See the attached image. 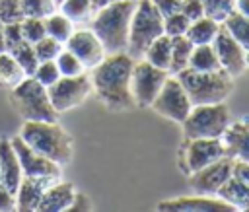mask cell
<instances>
[{
    "label": "cell",
    "instance_id": "obj_20",
    "mask_svg": "<svg viewBox=\"0 0 249 212\" xmlns=\"http://www.w3.org/2000/svg\"><path fill=\"white\" fill-rule=\"evenodd\" d=\"M74 185L72 183H64V181H56L51 187H47V191L43 193V198L39 202V212H62L68 210L72 198H74Z\"/></svg>",
    "mask_w": 249,
    "mask_h": 212
},
{
    "label": "cell",
    "instance_id": "obj_16",
    "mask_svg": "<svg viewBox=\"0 0 249 212\" xmlns=\"http://www.w3.org/2000/svg\"><path fill=\"white\" fill-rule=\"evenodd\" d=\"M64 45L70 53H74L80 58V62L86 68L97 66L107 54L99 37L91 29H74V33L68 37V41Z\"/></svg>",
    "mask_w": 249,
    "mask_h": 212
},
{
    "label": "cell",
    "instance_id": "obj_5",
    "mask_svg": "<svg viewBox=\"0 0 249 212\" xmlns=\"http://www.w3.org/2000/svg\"><path fill=\"white\" fill-rule=\"evenodd\" d=\"M12 103L25 121H56L58 113L51 103L49 89L33 76H25L12 88Z\"/></svg>",
    "mask_w": 249,
    "mask_h": 212
},
{
    "label": "cell",
    "instance_id": "obj_44",
    "mask_svg": "<svg viewBox=\"0 0 249 212\" xmlns=\"http://www.w3.org/2000/svg\"><path fill=\"white\" fill-rule=\"evenodd\" d=\"M233 175H235L237 179H241L245 185H249V161L235 159V161H233Z\"/></svg>",
    "mask_w": 249,
    "mask_h": 212
},
{
    "label": "cell",
    "instance_id": "obj_37",
    "mask_svg": "<svg viewBox=\"0 0 249 212\" xmlns=\"http://www.w3.org/2000/svg\"><path fill=\"white\" fill-rule=\"evenodd\" d=\"M33 78H35L39 84H43L45 88L53 86V84L60 78V72H58L56 62H54V60H43V62H39L37 68H35V72H33Z\"/></svg>",
    "mask_w": 249,
    "mask_h": 212
},
{
    "label": "cell",
    "instance_id": "obj_35",
    "mask_svg": "<svg viewBox=\"0 0 249 212\" xmlns=\"http://www.w3.org/2000/svg\"><path fill=\"white\" fill-rule=\"evenodd\" d=\"M33 49H35V54H37V60L43 62V60H54L58 56V53L62 51V43L53 39L51 35H45L41 37L37 43H33Z\"/></svg>",
    "mask_w": 249,
    "mask_h": 212
},
{
    "label": "cell",
    "instance_id": "obj_40",
    "mask_svg": "<svg viewBox=\"0 0 249 212\" xmlns=\"http://www.w3.org/2000/svg\"><path fill=\"white\" fill-rule=\"evenodd\" d=\"M179 12H183L191 21L204 16V8H202L200 0H181V10Z\"/></svg>",
    "mask_w": 249,
    "mask_h": 212
},
{
    "label": "cell",
    "instance_id": "obj_14",
    "mask_svg": "<svg viewBox=\"0 0 249 212\" xmlns=\"http://www.w3.org/2000/svg\"><path fill=\"white\" fill-rule=\"evenodd\" d=\"M158 210L163 212H235L231 204L222 200L216 194H191V196H177L169 200H161Z\"/></svg>",
    "mask_w": 249,
    "mask_h": 212
},
{
    "label": "cell",
    "instance_id": "obj_6",
    "mask_svg": "<svg viewBox=\"0 0 249 212\" xmlns=\"http://www.w3.org/2000/svg\"><path fill=\"white\" fill-rule=\"evenodd\" d=\"M231 117L230 109L224 101L220 103H206V105H193L183 124V138H222L226 128L230 126Z\"/></svg>",
    "mask_w": 249,
    "mask_h": 212
},
{
    "label": "cell",
    "instance_id": "obj_3",
    "mask_svg": "<svg viewBox=\"0 0 249 212\" xmlns=\"http://www.w3.org/2000/svg\"><path fill=\"white\" fill-rule=\"evenodd\" d=\"M19 136L31 150L58 165H66L72 158V138L56 121H27Z\"/></svg>",
    "mask_w": 249,
    "mask_h": 212
},
{
    "label": "cell",
    "instance_id": "obj_13",
    "mask_svg": "<svg viewBox=\"0 0 249 212\" xmlns=\"http://www.w3.org/2000/svg\"><path fill=\"white\" fill-rule=\"evenodd\" d=\"M233 158L224 156L189 175L191 189L198 194H218L220 187L233 175Z\"/></svg>",
    "mask_w": 249,
    "mask_h": 212
},
{
    "label": "cell",
    "instance_id": "obj_19",
    "mask_svg": "<svg viewBox=\"0 0 249 212\" xmlns=\"http://www.w3.org/2000/svg\"><path fill=\"white\" fill-rule=\"evenodd\" d=\"M51 185H53L51 181L23 175L21 181H19V187L16 191V208L19 212H37L39 202L43 198V193Z\"/></svg>",
    "mask_w": 249,
    "mask_h": 212
},
{
    "label": "cell",
    "instance_id": "obj_17",
    "mask_svg": "<svg viewBox=\"0 0 249 212\" xmlns=\"http://www.w3.org/2000/svg\"><path fill=\"white\" fill-rule=\"evenodd\" d=\"M21 177H23V171H21L18 154L12 146V140L2 136L0 138V183L6 185L16 194Z\"/></svg>",
    "mask_w": 249,
    "mask_h": 212
},
{
    "label": "cell",
    "instance_id": "obj_21",
    "mask_svg": "<svg viewBox=\"0 0 249 212\" xmlns=\"http://www.w3.org/2000/svg\"><path fill=\"white\" fill-rule=\"evenodd\" d=\"M222 200H226L228 204H231L235 210H249V185H245L241 179H237L235 175H231L218 191V194Z\"/></svg>",
    "mask_w": 249,
    "mask_h": 212
},
{
    "label": "cell",
    "instance_id": "obj_47",
    "mask_svg": "<svg viewBox=\"0 0 249 212\" xmlns=\"http://www.w3.org/2000/svg\"><path fill=\"white\" fill-rule=\"evenodd\" d=\"M91 4H93V10H99V8H103L105 4H109L107 0H91Z\"/></svg>",
    "mask_w": 249,
    "mask_h": 212
},
{
    "label": "cell",
    "instance_id": "obj_33",
    "mask_svg": "<svg viewBox=\"0 0 249 212\" xmlns=\"http://www.w3.org/2000/svg\"><path fill=\"white\" fill-rule=\"evenodd\" d=\"M19 27H21V35L27 43H37L41 37L47 35V29H45V19L43 18H31V16H25L21 21H19Z\"/></svg>",
    "mask_w": 249,
    "mask_h": 212
},
{
    "label": "cell",
    "instance_id": "obj_38",
    "mask_svg": "<svg viewBox=\"0 0 249 212\" xmlns=\"http://www.w3.org/2000/svg\"><path fill=\"white\" fill-rule=\"evenodd\" d=\"M23 19L21 0H0V21L2 23H14Z\"/></svg>",
    "mask_w": 249,
    "mask_h": 212
},
{
    "label": "cell",
    "instance_id": "obj_27",
    "mask_svg": "<svg viewBox=\"0 0 249 212\" xmlns=\"http://www.w3.org/2000/svg\"><path fill=\"white\" fill-rule=\"evenodd\" d=\"M45 29H47V35H51L53 39H56L64 45L68 41V37L74 33V21L68 16H64L62 12L60 14L53 12L51 16L45 18Z\"/></svg>",
    "mask_w": 249,
    "mask_h": 212
},
{
    "label": "cell",
    "instance_id": "obj_9",
    "mask_svg": "<svg viewBox=\"0 0 249 212\" xmlns=\"http://www.w3.org/2000/svg\"><path fill=\"white\" fill-rule=\"evenodd\" d=\"M167 76H169L167 70L154 66L146 58L134 62L132 80H130V91H132L136 107H150L154 97L161 89L163 82L167 80Z\"/></svg>",
    "mask_w": 249,
    "mask_h": 212
},
{
    "label": "cell",
    "instance_id": "obj_7",
    "mask_svg": "<svg viewBox=\"0 0 249 212\" xmlns=\"http://www.w3.org/2000/svg\"><path fill=\"white\" fill-rule=\"evenodd\" d=\"M163 35V18L152 4V0H136L134 14L130 19V31H128V45L126 53L136 58L144 56L146 49L154 39Z\"/></svg>",
    "mask_w": 249,
    "mask_h": 212
},
{
    "label": "cell",
    "instance_id": "obj_11",
    "mask_svg": "<svg viewBox=\"0 0 249 212\" xmlns=\"http://www.w3.org/2000/svg\"><path fill=\"white\" fill-rule=\"evenodd\" d=\"M228 156L222 138H193L183 144V171L187 175Z\"/></svg>",
    "mask_w": 249,
    "mask_h": 212
},
{
    "label": "cell",
    "instance_id": "obj_23",
    "mask_svg": "<svg viewBox=\"0 0 249 212\" xmlns=\"http://www.w3.org/2000/svg\"><path fill=\"white\" fill-rule=\"evenodd\" d=\"M187 68L196 70V72H214V70H220L222 66H220V60H218V54H216L212 43L195 45Z\"/></svg>",
    "mask_w": 249,
    "mask_h": 212
},
{
    "label": "cell",
    "instance_id": "obj_28",
    "mask_svg": "<svg viewBox=\"0 0 249 212\" xmlns=\"http://www.w3.org/2000/svg\"><path fill=\"white\" fill-rule=\"evenodd\" d=\"M23 78H25V74L19 68V64L16 62V58L8 51H2L0 53V84L8 86V88H14Z\"/></svg>",
    "mask_w": 249,
    "mask_h": 212
},
{
    "label": "cell",
    "instance_id": "obj_18",
    "mask_svg": "<svg viewBox=\"0 0 249 212\" xmlns=\"http://www.w3.org/2000/svg\"><path fill=\"white\" fill-rule=\"evenodd\" d=\"M222 142L228 156H231L233 159L249 161V119L230 123V126L222 134Z\"/></svg>",
    "mask_w": 249,
    "mask_h": 212
},
{
    "label": "cell",
    "instance_id": "obj_49",
    "mask_svg": "<svg viewBox=\"0 0 249 212\" xmlns=\"http://www.w3.org/2000/svg\"><path fill=\"white\" fill-rule=\"evenodd\" d=\"M56 2H58V4H60V2H62V0H56Z\"/></svg>",
    "mask_w": 249,
    "mask_h": 212
},
{
    "label": "cell",
    "instance_id": "obj_10",
    "mask_svg": "<svg viewBox=\"0 0 249 212\" xmlns=\"http://www.w3.org/2000/svg\"><path fill=\"white\" fill-rule=\"evenodd\" d=\"M47 89H49L53 107L56 109V113H62V111L78 107L82 101H86L89 97V93L93 91V86H91V78L86 76V72H84L78 76H60Z\"/></svg>",
    "mask_w": 249,
    "mask_h": 212
},
{
    "label": "cell",
    "instance_id": "obj_34",
    "mask_svg": "<svg viewBox=\"0 0 249 212\" xmlns=\"http://www.w3.org/2000/svg\"><path fill=\"white\" fill-rule=\"evenodd\" d=\"M58 2L56 0H21V10H23V18L31 16V18H47L53 12H56Z\"/></svg>",
    "mask_w": 249,
    "mask_h": 212
},
{
    "label": "cell",
    "instance_id": "obj_24",
    "mask_svg": "<svg viewBox=\"0 0 249 212\" xmlns=\"http://www.w3.org/2000/svg\"><path fill=\"white\" fill-rule=\"evenodd\" d=\"M144 58L152 62L158 68H163L169 72V62H171V37L169 35H160L150 43V47L144 53Z\"/></svg>",
    "mask_w": 249,
    "mask_h": 212
},
{
    "label": "cell",
    "instance_id": "obj_31",
    "mask_svg": "<svg viewBox=\"0 0 249 212\" xmlns=\"http://www.w3.org/2000/svg\"><path fill=\"white\" fill-rule=\"evenodd\" d=\"M56 66H58V72L60 76H78V74H84L86 72V66L80 62V58L70 53L68 49H62L58 53V56L54 58Z\"/></svg>",
    "mask_w": 249,
    "mask_h": 212
},
{
    "label": "cell",
    "instance_id": "obj_41",
    "mask_svg": "<svg viewBox=\"0 0 249 212\" xmlns=\"http://www.w3.org/2000/svg\"><path fill=\"white\" fill-rule=\"evenodd\" d=\"M152 4L161 14V18H167L181 10V0H152Z\"/></svg>",
    "mask_w": 249,
    "mask_h": 212
},
{
    "label": "cell",
    "instance_id": "obj_4",
    "mask_svg": "<svg viewBox=\"0 0 249 212\" xmlns=\"http://www.w3.org/2000/svg\"><path fill=\"white\" fill-rule=\"evenodd\" d=\"M175 76L183 84L193 105L220 103L233 89L231 76L222 68L214 70V72H196V70L185 68V70L177 72Z\"/></svg>",
    "mask_w": 249,
    "mask_h": 212
},
{
    "label": "cell",
    "instance_id": "obj_29",
    "mask_svg": "<svg viewBox=\"0 0 249 212\" xmlns=\"http://www.w3.org/2000/svg\"><path fill=\"white\" fill-rule=\"evenodd\" d=\"M10 54L16 58V62L19 64V68L23 70L25 76H33L39 60H37V54H35V49H33L31 43H27V41L19 43L16 49L10 51Z\"/></svg>",
    "mask_w": 249,
    "mask_h": 212
},
{
    "label": "cell",
    "instance_id": "obj_12",
    "mask_svg": "<svg viewBox=\"0 0 249 212\" xmlns=\"http://www.w3.org/2000/svg\"><path fill=\"white\" fill-rule=\"evenodd\" d=\"M12 140V146L18 154V159H19V165H21V171L25 177H35V179H45V181H51V183H56L60 179V165L54 163L53 159L37 154L35 150H31L23 138L18 134Z\"/></svg>",
    "mask_w": 249,
    "mask_h": 212
},
{
    "label": "cell",
    "instance_id": "obj_15",
    "mask_svg": "<svg viewBox=\"0 0 249 212\" xmlns=\"http://www.w3.org/2000/svg\"><path fill=\"white\" fill-rule=\"evenodd\" d=\"M212 47L218 54L220 66L222 70H226L230 76H237L241 74L249 64H247V54L243 51V47L231 37V33L222 25L216 39L212 41Z\"/></svg>",
    "mask_w": 249,
    "mask_h": 212
},
{
    "label": "cell",
    "instance_id": "obj_30",
    "mask_svg": "<svg viewBox=\"0 0 249 212\" xmlns=\"http://www.w3.org/2000/svg\"><path fill=\"white\" fill-rule=\"evenodd\" d=\"M58 6H60V12L68 16L72 21H80L95 14L91 0H62Z\"/></svg>",
    "mask_w": 249,
    "mask_h": 212
},
{
    "label": "cell",
    "instance_id": "obj_8",
    "mask_svg": "<svg viewBox=\"0 0 249 212\" xmlns=\"http://www.w3.org/2000/svg\"><path fill=\"white\" fill-rule=\"evenodd\" d=\"M150 107L173 123H183L187 119V115L191 113L193 103H191L183 84L179 82V78L173 74V76H167V80L163 82L161 89L158 91V95L154 97Z\"/></svg>",
    "mask_w": 249,
    "mask_h": 212
},
{
    "label": "cell",
    "instance_id": "obj_42",
    "mask_svg": "<svg viewBox=\"0 0 249 212\" xmlns=\"http://www.w3.org/2000/svg\"><path fill=\"white\" fill-rule=\"evenodd\" d=\"M8 210H16V194L0 183V212H8Z\"/></svg>",
    "mask_w": 249,
    "mask_h": 212
},
{
    "label": "cell",
    "instance_id": "obj_48",
    "mask_svg": "<svg viewBox=\"0 0 249 212\" xmlns=\"http://www.w3.org/2000/svg\"><path fill=\"white\" fill-rule=\"evenodd\" d=\"M107 2H117V0H107Z\"/></svg>",
    "mask_w": 249,
    "mask_h": 212
},
{
    "label": "cell",
    "instance_id": "obj_1",
    "mask_svg": "<svg viewBox=\"0 0 249 212\" xmlns=\"http://www.w3.org/2000/svg\"><path fill=\"white\" fill-rule=\"evenodd\" d=\"M134 58L124 53H107L105 58L91 68V86L101 103L111 111H124L136 107L130 80H132Z\"/></svg>",
    "mask_w": 249,
    "mask_h": 212
},
{
    "label": "cell",
    "instance_id": "obj_43",
    "mask_svg": "<svg viewBox=\"0 0 249 212\" xmlns=\"http://www.w3.org/2000/svg\"><path fill=\"white\" fill-rule=\"evenodd\" d=\"M68 210H70V212H86V210H91L89 198H88L84 193H74V198H72Z\"/></svg>",
    "mask_w": 249,
    "mask_h": 212
},
{
    "label": "cell",
    "instance_id": "obj_39",
    "mask_svg": "<svg viewBox=\"0 0 249 212\" xmlns=\"http://www.w3.org/2000/svg\"><path fill=\"white\" fill-rule=\"evenodd\" d=\"M23 35H21V27H19V21H14V23H4V45H6V51L10 53L12 49H16L19 43H23Z\"/></svg>",
    "mask_w": 249,
    "mask_h": 212
},
{
    "label": "cell",
    "instance_id": "obj_32",
    "mask_svg": "<svg viewBox=\"0 0 249 212\" xmlns=\"http://www.w3.org/2000/svg\"><path fill=\"white\" fill-rule=\"evenodd\" d=\"M204 8V16L222 23L231 12H235V0H200Z\"/></svg>",
    "mask_w": 249,
    "mask_h": 212
},
{
    "label": "cell",
    "instance_id": "obj_25",
    "mask_svg": "<svg viewBox=\"0 0 249 212\" xmlns=\"http://www.w3.org/2000/svg\"><path fill=\"white\" fill-rule=\"evenodd\" d=\"M195 45L187 35H177L171 37V62H169V72L177 74L189 66V58L193 53Z\"/></svg>",
    "mask_w": 249,
    "mask_h": 212
},
{
    "label": "cell",
    "instance_id": "obj_36",
    "mask_svg": "<svg viewBox=\"0 0 249 212\" xmlns=\"http://www.w3.org/2000/svg\"><path fill=\"white\" fill-rule=\"evenodd\" d=\"M189 25H191V19L183 12H175V14L167 16V18H163V33L169 35V37L185 35Z\"/></svg>",
    "mask_w": 249,
    "mask_h": 212
},
{
    "label": "cell",
    "instance_id": "obj_22",
    "mask_svg": "<svg viewBox=\"0 0 249 212\" xmlns=\"http://www.w3.org/2000/svg\"><path fill=\"white\" fill-rule=\"evenodd\" d=\"M220 23L208 16H202L198 19H193L189 29H187V37L191 39L193 45H206V43H212L220 31Z\"/></svg>",
    "mask_w": 249,
    "mask_h": 212
},
{
    "label": "cell",
    "instance_id": "obj_26",
    "mask_svg": "<svg viewBox=\"0 0 249 212\" xmlns=\"http://www.w3.org/2000/svg\"><path fill=\"white\" fill-rule=\"evenodd\" d=\"M222 25L231 33V37L243 47L245 54H247V64H249V18L239 14L237 10L231 12L224 21Z\"/></svg>",
    "mask_w": 249,
    "mask_h": 212
},
{
    "label": "cell",
    "instance_id": "obj_46",
    "mask_svg": "<svg viewBox=\"0 0 249 212\" xmlns=\"http://www.w3.org/2000/svg\"><path fill=\"white\" fill-rule=\"evenodd\" d=\"M6 51V45H4V23L0 21V53Z\"/></svg>",
    "mask_w": 249,
    "mask_h": 212
},
{
    "label": "cell",
    "instance_id": "obj_45",
    "mask_svg": "<svg viewBox=\"0 0 249 212\" xmlns=\"http://www.w3.org/2000/svg\"><path fill=\"white\" fill-rule=\"evenodd\" d=\"M235 10L249 18V0H235Z\"/></svg>",
    "mask_w": 249,
    "mask_h": 212
},
{
    "label": "cell",
    "instance_id": "obj_2",
    "mask_svg": "<svg viewBox=\"0 0 249 212\" xmlns=\"http://www.w3.org/2000/svg\"><path fill=\"white\" fill-rule=\"evenodd\" d=\"M134 6L136 0H117L95 10V16L91 19V31L99 37L107 53L126 51Z\"/></svg>",
    "mask_w": 249,
    "mask_h": 212
}]
</instances>
